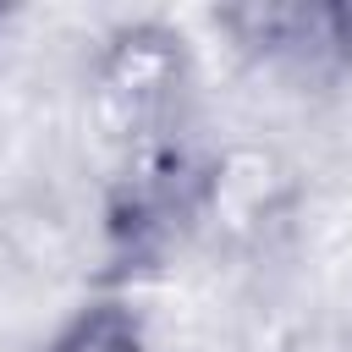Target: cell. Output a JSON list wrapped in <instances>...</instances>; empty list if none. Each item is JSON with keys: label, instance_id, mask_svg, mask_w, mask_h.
Returning a JSON list of instances; mask_svg holds the SVG:
<instances>
[{"label": "cell", "instance_id": "cell-1", "mask_svg": "<svg viewBox=\"0 0 352 352\" xmlns=\"http://www.w3.org/2000/svg\"><path fill=\"white\" fill-rule=\"evenodd\" d=\"M187 88H192L187 50L160 22H138V28L110 33L94 60V104H99L104 126L132 148V160L176 148L170 132L182 126Z\"/></svg>", "mask_w": 352, "mask_h": 352}, {"label": "cell", "instance_id": "cell-3", "mask_svg": "<svg viewBox=\"0 0 352 352\" xmlns=\"http://www.w3.org/2000/svg\"><path fill=\"white\" fill-rule=\"evenodd\" d=\"M44 352H148L143 346V324L132 308L121 302H94L82 308L72 324H60V336Z\"/></svg>", "mask_w": 352, "mask_h": 352}, {"label": "cell", "instance_id": "cell-2", "mask_svg": "<svg viewBox=\"0 0 352 352\" xmlns=\"http://www.w3.org/2000/svg\"><path fill=\"white\" fill-rule=\"evenodd\" d=\"M220 28L270 72L319 77L352 60V11L346 6H236L220 11Z\"/></svg>", "mask_w": 352, "mask_h": 352}]
</instances>
